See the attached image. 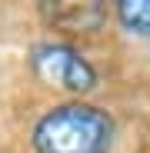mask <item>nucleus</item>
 <instances>
[{
    "instance_id": "obj_3",
    "label": "nucleus",
    "mask_w": 150,
    "mask_h": 153,
    "mask_svg": "<svg viewBox=\"0 0 150 153\" xmlns=\"http://www.w3.org/2000/svg\"><path fill=\"white\" fill-rule=\"evenodd\" d=\"M37 37H60L84 47H120L113 37V0H27Z\"/></svg>"
},
{
    "instance_id": "obj_1",
    "label": "nucleus",
    "mask_w": 150,
    "mask_h": 153,
    "mask_svg": "<svg viewBox=\"0 0 150 153\" xmlns=\"http://www.w3.org/2000/svg\"><path fill=\"white\" fill-rule=\"evenodd\" d=\"M23 140L30 153H120L123 117L110 100H63L30 90Z\"/></svg>"
},
{
    "instance_id": "obj_2",
    "label": "nucleus",
    "mask_w": 150,
    "mask_h": 153,
    "mask_svg": "<svg viewBox=\"0 0 150 153\" xmlns=\"http://www.w3.org/2000/svg\"><path fill=\"white\" fill-rule=\"evenodd\" d=\"M117 50V47H107ZM100 47H84L60 37H34L23 53L27 83L40 97H63V100H107L110 97V73L97 57L107 53Z\"/></svg>"
},
{
    "instance_id": "obj_4",
    "label": "nucleus",
    "mask_w": 150,
    "mask_h": 153,
    "mask_svg": "<svg viewBox=\"0 0 150 153\" xmlns=\"http://www.w3.org/2000/svg\"><path fill=\"white\" fill-rule=\"evenodd\" d=\"M113 37L127 50H150V0H113Z\"/></svg>"
}]
</instances>
